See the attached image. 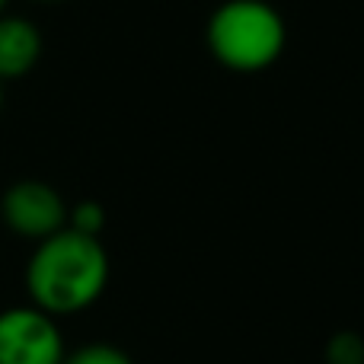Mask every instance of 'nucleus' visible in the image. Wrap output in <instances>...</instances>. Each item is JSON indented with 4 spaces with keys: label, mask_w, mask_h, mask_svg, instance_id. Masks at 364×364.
Segmentation results:
<instances>
[{
    "label": "nucleus",
    "mask_w": 364,
    "mask_h": 364,
    "mask_svg": "<svg viewBox=\"0 0 364 364\" xmlns=\"http://www.w3.org/2000/svg\"><path fill=\"white\" fill-rule=\"evenodd\" d=\"M109 282V256L100 237H87L70 227L58 230L55 237L36 246L26 269L32 307L45 310L48 316H64L87 310Z\"/></svg>",
    "instance_id": "obj_1"
},
{
    "label": "nucleus",
    "mask_w": 364,
    "mask_h": 364,
    "mask_svg": "<svg viewBox=\"0 0 364 364\" xmlns=\"http://www.w3.org/2000/svg\"><path fill=\"white\" fill-rule=\"evenodd\" d=\"M284 19L265 0H227L208 19V48L237 74L272 68L284 51Z\"/></svg>",
    "instance_id": "obj_2"
},
{
    "label": "nucleus",
    "mask_w": 364,
    "mask_h": 364,
    "mask_svg": "<svg viewBox=\"0 0 364 364\" xmlns=\"http://www.w3.org/2000/svg\"><path fill=\"white\" fill-rule=\"evenodd\" d=\"M0 364H64V339L55 316L38 307L0 314Z\"/></svg>",
    "instance_id": "obj_3"
},
{
    "label": "nucleus",
    "mask_w": 364,
    "mask_h": 364,
    "mask_svg": "<svg viewBox=\"0 0 364 364\" xmlns=\"http://www.w3.org/2000/svg\"><path fill=\"white\" fill-rule=\"evenodd\" d=\"M0 214H4L6 227H10L16 237L42 243V240L55 237L58 230L68 227L70 211H68V205H64L61 192L51 188L48 182L19 179L4 192Z\"/></svg>",
    "instance_id": "obj_4"
},
{
    "label": "nucleus",
    "mask_w": 364,
    "mask_h": 364,
    "mask_svg": "<svg viewBox=\"0 0 364 364\" xmlns=\"http://www.w3.org/2000/svg\"><path fill=\"white\" fill-rule=\"evenodd\" d=\"M42 58V32L23 16H0V83L26 77Z\"/></svg>",
    "instance_id": "obj_5"
},
{
    "label": "nucleus",
    "mask_w": 364,
    "mask_h": 364,
    "mask_svg": "<svg viewBox=\"0 0 364 364\" xmlns=\"http://www.w3.org/2000/svg\"><path fill=\"white\" fill-rule=\"evenodd\" d=\"M329 364H364V339L358 333H336L326 346Z\"/></svg>",
    "instance_id": "obj_6"
},
{
    "label": "nucleus",
    "mask_w": 364,
    "mask_h": 364,
    "mask_svg": "<svg viewBox=\"0 0 364 364\" xmlns=\"http://www.w3.org/2000/svg\"><path fill=\"white\" fill-rule=\"evenodd\" d=\"M68 227L77 233H87V237H100V230L106 227V211L100 201H80L68 214Z\"/></svg>",
    "instance_id": "obj_7"
},
{
    "label": "nucleus",
    "mask_w": 364,
    "mask_h": 364,
    "mask_svg": "<svg viewBox=\"0 0 364 364\" xmlns=\"http://www.w3.org/2000/svg\"><path fill=\"white\" fill-rule=\"evenodd\" d=\"M64 364H134L122 348L106 346V342H93V346L77 348L74 355H64Z\"/></svg>",
    "instance_id": "obj_8"
},
{
    "label": "nucleus",
    "mask_w": 364,
    "mask_h": 364,
    "mask_svg": "<svg viewBox=\"0 0 364 364\" xmlns=\"http://www.w3.org/2000/svg\"><path fill=\"white\" fill-rule=\"evenodd\" d=\"M0 112H4V83H0Z\"/></svg>",
    "instance_id": "obj_9"
},
{
    "label": "nucleus",
    "mask_w": 364,
    "mask_h": 364,
    "mask_svg": "<svg viewBox=\"0 0 364 364\" xmlns=\"http://www.w3.org/2000/svg\"><path fill=\"white\" fill-rule=\"evenodd\" d=\"M6 4H10V0H0V16H4V10H6Z\"/></svg>",
    "instance_id": "obj_10"
},
{
    "label": "nucleus",
    "mask_w": 364,
    "mask_h": 364,
    "mask_svg": "<svg viewBox=\"0 0 364 364\" xmlns=\"http://www.w3.org/2000/svg\"><path fill=\"white\" fill-rule=\"evenodd\" d=\"M42 4H58V0H42Z\"/></svg>",
    "instance_id": "obj_11"
}]
</instances>
